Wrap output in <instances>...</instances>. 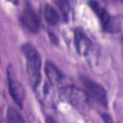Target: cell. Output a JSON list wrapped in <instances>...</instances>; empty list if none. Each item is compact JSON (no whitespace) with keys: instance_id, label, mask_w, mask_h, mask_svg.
Listing matches in <instances>:
<instances>
[{"instance_id":"cell-1","label":"cell","mask_w":123,"mask_h":123,"mask_svg":"<svg viewBox=\"0 0 123 123\" xmlns=\"http://www.w3.org/2000/svg\"><path fill=\"white\" fill-rule=\"evenodd\" d=\"M21 50L26 59V67L29 80L35 88L40 83V56L37 49L30 43L23 44Z\"/></svg>"},{"instance_id":"cell-2","label":"cell","mask_w":123,"mask_h":123,"mask_svg":"<svg viewBox=\"0 0 123 123\" xmlns=\"http://www.w3.org/2000/svg\"><path fill=\"white\" fill-rule=\"evenodd\" d=\"M60 89L62 96L76 108L85 110L88 107L89 95L86 90L80 89L71 85H66Z\"/></svg>"},{"instance_id":"cell-3","label":"cell","mask_w":123,"mask_h":123,"mask_svg":"<svg viewBox=\"0 0 123 123\" xmlns=\"http://www.w3.org/2000/svg\"><path fill=\"white\" fill-rule=\"evenodd\" d=\"M7 77H8V86L11 96L19 107H22L25 98L24 89L20 82L16 78V74L12 65H9L7 68Z\"/></svg>"},{"instance_id":"cell-4","label":"cell","mask_w":123,"mask_h":123,"mask_svg":"<svg viewBox=\"0 0 123 123\" xmlns=\"http://www.w3.org/2000/svg\"><path fill=\"white\" fill-rule=\"evenodd\" d=\"M81 81H82V84L84 85V86L86 88V91L87 92V94L90 97H92L95 101H97L99 104H101L104 107H106L108 105L107 93L101 85L88 79L86 76H82Z\"/></svg>"},{"instance_id":"cell-5","label":"cell","mask_w":123,"mask_h":123,"mask_svg":"<svg viewBox=\"0 0 123 123\" xmlns=\"http://www.w3.org/2000/svg\"><path fill=\"white\" fill-rule=\"evenodd\" d=\"M74 44L77 52L83 57H88L93 48L92 41L81 29L74 31Z\"/></svg>"},{"instance_id":"cell-6","label":"cell","mask_w":123,"mask_h":123,"mask_svg":"<svg viewBox=\"0 0 123 123\" xmlns=\"http://www.w3.org/2000/svg\"><path fill=\"white\" fill-rule=\"evenodd\" d=\"M20 21L22 25L28 29L30 32L37 33L39 30V19L30 5H26L25 9L23 10L20 15Z\"/></svg>"},{"instance_id":"cell-7","label":"cell","mask_w":123,"mask_h":123,"mask_svg":"<svg viewBox=\"0 0 123 123\" xmlns=\"http://www.w3.org/2000/svg\"><path fill=\"white\" fill-rule=\"evenodd\" d=\"M88 5H89L90 9L96 13L97 17L100 19L102 28L105 31H112L114 28V24H113L112 18L109 14V12L96 1L91 0V1H89Z\"/></svg>"},{"instance_id":"cell-8","label":"cell","mask_w":123,"mask_h":123,"mask_svg":"<svg viewBox=\"0 0 123 123\" xmlns=\"http://www.w3.org/2000/svg\"><path fill=\"white\" fill-rule=\"evenodd\" d=\"M39 100L46 106L53 107L56 104V94L54 91V86L48 82L40 86V83L35 87Z\"/></svg>"},{"instance_id":"cell-9","label":"cell","mask_w":123,"mask_h":123,"mask_svg":"<svg viewBox=\"0 0 123 123\" xmlns=\"http://www.w3.org/2000/svg\"><path fill=\"white\" fill-rule=\"evenodd\" d=\"M44 69H45L48 82L53 86H58L59 88H62V86H66V84L64 83L63 75L58 69V67L55 64H53L51 62H46Z\"/></svg>"},{"instance_id":"cell-10","label":"cell","mask_w":123,"mask_h":123,"mask_svg":"<svg viewBox=\"0 0 123 123\" xmlns=\"http://www.w3.org/2000/svg\"><path fill=\"white\" fill-rule=\"evenodd\" d=\"M43 16L45 21L49 25H56L60 20V15L58 12L51 6L46 4L43 8Z\"/></svg>"},{"instance_id":"cell-11","label":"cell","mask_w":123,"mask_h":123,"mask_svg":"<svg viewBox=\"0 0 123 123\" xmlns=\"http://www.w3.org/2000/svg\"><path fill=\"white\" fill-rule=\"evenodd\" d=\"M61 12L64 17H68L70 14V2L69 0H55Z\"/></svg>"},{"instance_id":"cell-12","label":"cell","mask_w":123,"mask_h":123,"mask_svg":"<svg viewBox=\"0 0 123 123\" xmlns=\"http://www.w3.org/2000/svg\"><path fill=\"white\" fill-rule=\"evenodd\" d=\"M7 120L10 122H24L20 113L12 108H10L7 111Z\"/></svg>"}]
</instances>
